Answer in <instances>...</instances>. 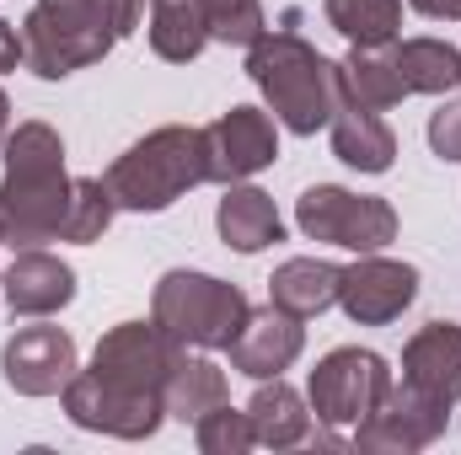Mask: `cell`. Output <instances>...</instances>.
<instances>
[{
	"instance_id": "1",
	"label": "cell",
	"mask_w": 461,
	"mask_h": 455,
	"mask_svg": "<svg viewBox=\"0 0 461 455\" xmlns=\"http://www.w3.org/2000/svg\"><path fill=\"white\" fill-rule=\"evenodd\" d=\"M76 177L65 172V139L27 118L5 134V177H0V241L5 246H43L65 241Z\"/></svg>"
},
{
	"instance_id": "2",
	"label": "cell",
	"mask_w": 461,
	"mask_h": 455,
	"mask_svg": "<svg viewBox=\"0 0 461 455\" xmlns=\"http://www.w3.org/2000/svg\"><path fill=\"white\" fill-rule=\"evenodd\" d=\"M247 76L263 92V103L274 108V123H285L290 134H317L328 129L344 86H339V65L328 54H317L301 32L290 27H263L247 43Z\"/></svg>"
},
{
	"instance_id": "3",
	"label": "cell",
	"mask_w": 461,
	"mask_h": 455,
	"mask_svg": "<svg viewBox=\"0 0 461 455\" xmlns=\"http://www.w3.org/2000/svg\"><path fill=\"white\" fill-rule=\"evenodd\" d=\"M108 193L118 210L129 215H161L172 210L188 188L210 183V150H204V129L194 123H167L156 134H145L140 145H129L108 166Z\"/></svg>"
},
{
	"instance_id": "4",
	"label": "cell",
	"mask_w": 461,
	"mask_h": 455,
	"mask_svg": "<svg viewBox=\"0 0 461 455\" xmlns=\"http://www.w3.org/2000/svg\"><path fill=\"white\" fill-rule=\"evenodd\" d=\"M113 27L103 0H38L22 22V65L38 81H65L113 49Z\"/></svg>"
},
{
	"instance_id": "5",
	"label": "cell",
	"mask_w": 461,
	"mask_h": 455,
	"mask_svg": "<svg viewBox=\"0 0 461 455\" xmlns=\"http://www.w3.org/2000/svg\"><path fill=\"white\" fill-rule=\"evenodd\" d=\"M247 295L215 279V273H194V268H172L156 279L150 295V322L183 348H230V338L247 322Z\"/></svg>"
},
{
	"instance_id": "6",
	"label": "cell",
	"mask_w": 461,
	"mask_h": 455,
	"mask_svg": "<svg viewBox=\"0 0 461 455\" xmlns=\"http://www.w3.org/2000/svg\"><path fill=\"white\" fill-rule=\"evenodd\" d=\"M295 226L301 236L344 246V252H381L397 241V210L375 193H348L333 183H317L295 199Z\"/></svg>"
},
{
	"instance_id": "7",
	"label": "cell",
	"mask_w": 461,
	"mask_h": 455,
	"mask_svg": "<svg viewBox=\"0 0 461 455\" xmlns=\"http://www.w3.org/2000/svg\"><path fill=\"white\" fill-rule=\"evenodd\" d=\"M386 391H392V370H386V359L370 353V348H333V353L312 370V380H306L312 413H317L322 424H333V429L365 424V418L386 402Z\"/></svg>"
},
{
	"instance_id": "8",
	"label": "cell",
	"mask_w": 461,
	"mask_h": 455,
	"mask_svg": "<svg viewBox=\"0 0 461 455\" xmlns=\"http://www.w3.org/2000/svg\"><path fill=\"white\" fill-rule=\"evenodd\" d=\"M59 397H65V413H70L76 429L113 434V440H150L167 418L161 391H129V386L92 375V370H76V380Z\"/></svg>"
},
{
	"instance_id": "9",
	"label": "cell",
	"mask_w": 461,
	"mask_h": 455,
	"mask_svg": "<svg viewBox=\"0 0 461 455\" xmlns=\"http://www.w3.org/2000/svg\"><path fill=\"white\" fill-rule=\"evenodd\" d=\"M446 424H451V407L402 380V386L386 391V402H381L365 424H354V445H359V451H375V455L381 451L386 455H413V451H424V445H435V440L446 434Z\"/></svg>"
},
{
	"instance_id": "10",
	"label": "cell",
	"mask_w": 461,
	"mask_h": 455,
	"mask_svg": "<svg viewBox=\"0 0 461 455\" xmlns=\"http://www.w3.org/2000/svg\"><path fill=\"white\" fill-rule=\"evenodd\" d=\"M419 300V268L397 257L359 252V263L339 268V306L359 327H386Z\"/></svg>"
},
{
	"instance_id": "11",
	"label": "cell",
	"mask_w": 461,
	"mask_h": 455,
	"mask_svg": "<svg viewBox=\"0 0 461 455\" xmlns=\"http://www.w3.org/2000/svg\"><path fill=\"white\" fill-rule=\"evenodd\" d=\"M177 353H183V343H172L156 322H118L113 333H103L86 370L113 386H129V391H161Z\"/></svg>"
},
{
	"instance_id": "12",
	"label": "cell",
	"mask_w": 461,
	"mask_h": 455,
	"mask_svg": "<svg viewBox=\"0 0 461 455\" xmlns=\"http://www.w3.org/2000/svg\"><path fill=\"white\" fill-rule=\"evenodd\" d=\"M76 370V338L65 327H16L0 348V375L22 397H59Z\"/></svg>"
},
{
	"instance_id": "13",
	"label": "cell",
	"mask_w": 461,
	"mask_h": 455,
	"mask_svg": "<svg viewBox=\"0 0 461 455\" xmlns=\"http://www.w3.org/2000/svg\"><path fill=\"white\" fill-rule=\"evenodd\" d=\"M204 150H210V183H247L252 172L279 161V129L263 108H230L215 123H204Z\"/></svg>"
},
{
	"instance_id": "14",
	"label": "cell",
	"mask_w": 461,
	"mask_h": 455,
	"mask_svg": "<svg viewBox=\"0 0 461 455\" xmlns=\"http://www.w3.org/2000/svg\"><path fill=\"white\" fill-rule=\"evenodd\" d=\"M301 348H306V327H301V317H290V311H279L274 300L263 306V311H247V322H241V333L230 338V370L236 375H252V380H274V375H285L295 359H301Z\"/></svg>"
},
{
	"instance_id": "15",
	"label": "cell",
	"mask_w": 461,
	"mask_h": 455,
	"mask_svg": "<svg viewBox=\"0 0 461 455\" xmlns=\"http://www.w3.org/2000/svg\"><path fill=\"white\" fill-rule=\"evenodd\" d=\"M0 295L11 306V317H54L76 300V268L43 246H22L11 257V268L0 273Z\"/></svg>"
},
{
	"instance_id": "16",
	"label": "cell",
	"mask_w": 461,
	"mask_h": 455,
	"mask_svg": "<svg viewBox=\"0 0 461 455\" xmlns=\"http://www.w3.org/2000/svg\"><path fill=\"white\" fill-rule=\"evenodd\" d=\"M402 380L429 391L435 402H461V327L456 322H429L402 348Z\"/></svg>"
},
{
	"instance_id": "17",
	"label": "cell",
	"mask_w": 461,
	"mask_h": 455,
	"mask_svg": "<svg viewBox=\"0 0 461 455\" xmlns=\"http://www.w3.org/2000/svg\"><path fill=\"white\" fill-rule=\"evenodd\" d=\"M339 86H344V103L375 108V113L397 108L408 97L402 70H397V43H354L339 59Z\"/></svg>"
},
{
	"instance_id": "18",
	"label": "cell",
	"mask_w": 461,
	"mask_h": 455,
	"mask_svg": "<svg viewBox=\"0 0 461 455\" xmlns=\"http://www.w3.org/2000/svg\"><path fill=\"white\" fill-rule=\"evenodd\" d=\"M333 156L354 166V172H370V177H381V172H392V161H397V134H392V123L375 113V108H359V103H339V113H333Z\"/></svg>"
},
{
	"instance_id": "19",
	"label": "cell",
	"mask_w": 461,
	"mask_h": 455,
	"mask_svg": "<svg viewBox=\"0 0 461 455\" xmlns=\"http://www.w3.org/2000/svg\"><path fill=\"white\" fill-rule=\"evenodd\" d=\"M215 226H221V241H226L230 252H241V257L285 241V220H279L274 199L263 188H247V183H230L226 188V199L215 210Z\"/></svg>"
},
{
	"instance_id": "20",
	"label": "cell",
	"mask_w": 461,
	"mask_h": 455,
	"mask_svg": "<svg viewBox=\"0 0 461 455\" xmlns=\"http://www.w3.org/2000/svg\"><path fill=\"white\" fill-rule=\"evenodd\" d=\"M247 424H252V440H258V445L290 451V445H301V440L312 434V402H306L295 386H285V380L274 375V380H263V386L252 391Z\"/></svg>"
},
{
	"instance_id": "21",
	"label": "cell",
	"mask_w": 461,
	"mask_h": 455,
	"mask_svg": "<svg viewBox=\"0 0 461 455\" xmlns=\"http://www.w3.org/2000/svg\"><path fill=\"white\" fill-rule=\"evenodd\" d=\"M268 300L290 317H322L328 306H339V268L322 257H290L274 268L268 279Z\"/></svg>"
},
{
	"instance_id": "22",
	"label": "cell",
	"mask_w": 461,
	"mask_h": 455,
	"mask_svg": "<svg viewBox=\"0 0 461 455\" xmlns=\"http://www.w3.org/2000/svg\"><path fill=\"white\" fill-rule=\"evenodd\" d=\"M226 402V370L215 359H199V353H177V364L167 370V386H161V407L167 418L177 424H199L210 407Z\"/></svg>"
},
{
	"instance_id": "23",
	"label": "cell",
	"mask_w": 461,
	"mask_h": 455,
	"mask_svg": "<svg viewBox=\"0 0 461 455\" xmlns=\"http://www.w3.org/2000/svg\"><path fill=\"white\" fill-rule=\"evenodd\" d=\"M150 49L167 65H194L210 49V22L204 0H150Z\"/></svg>"
},
{
	"instance_id": "24",
	"label": "cell",
	"mask_w": 461,
	"mask_h": 455,
	"mask_svg": "<svg viewBox=\"0 0 461 455\" xmlns=\"http://www.w3.org/2000/svg\"><path fill=\"white\" fill-rule=\"evenodd\" d=\"M397 70H402L408 97L413 92L446 97L461 86V49H451L446 38H408V43H397Z\"/></svg>"
},
{
	"instance_id": "25",
	"label": "cell",
	"mask_w": 461,
	"mask_h": 455,
	"mask_svg": "<svg viewBox=\"0 0 461 455\" xmlns=\"http://www.w3.org/2000/svg\"><path fill=\"white\" fill-rule=\"evenodd\" d=\"M322 16L348 43H397L402 0H322Z\"/></svg>"
},
{
	"instance_id": "26",
	"label": "cell",
	"mask_w": 461,
	"mask_h": 455,
	"mask_svg": "<svg viewBox=\"0 0 461 455\" xmlns=\"http://www.w3.org/2000/svg\"><path fill=\"white\" fill-rule=\"evenodd\" d=\"M113 193L103 177H76V193H70V220H65V241L76 246H92L103 241V230L113 226Z\"/></svg>"
},
{
	"instance_id": "27",
	"label": "cell",
	"mask_w": 461,
	"mask_h": 455,
	"mask_svg": "<svg viewBox=\"0 0 461 455\" xmlns=\"http://www.w3.org/2000/svg\"><path fill=\"white\" fill-rule=\"evenodd\" d=\"M194 440H199V451H204V455H247L252 445H258V440H252L247 413H236L230 402L210 407V413L194 424Z\"/></svg>"
},
{
	"instance_id": "28",
	"label": "cell",
	"mask_w": 461,
	"mask_h": 455,
	"mask_svg": "<svg viewBox=\"0 0 461 455\" xmlns=\"http://www.w3.org/2000/svg\"><path fill=\"white\" fill-rule=\"evenodd\" d=\"M204 22H210V43H252L268 22H263V0H204Z\"/></svg>"
},
{
	"instance_id": "29",
	"label": "cell",
	"mask_w": 461,
	"mask_h": 455,
	"mask_svg": "<svg viewBox=\"0 0 461 455\" xmlns=\"http://www.w3.org/2000/svg\"><path fill=\"white\" fill-rule=\"evenodd\" d=\"M429 150H435L440 161H461V97L440 103V108L429 113Z\"/></svg>"
},
{
	"instance_id": "30",
	"label": "cell",
	"mask_w": 461,
	"mask_h": 455,
	"mask_svg": "<svg viewBox=\"0 0 461 455\" xmlns=\"http://www.w3.org/2000/svg\"><path fill=\"white\" fill-rule=\"evenodd\" d=\"M103 11H108L113 38H129L140 27V16H145V0H103Z\"/></svg>"
},
{
	"instance_id": "31",
	"label": "cell",
	"mask_w": 461,
	"mask_h": 455,
	"mask_svg": "<svg viewBox=\"0 0 461 455\" xmlns=\"http://www.w3.org/2000/svg\"><path fill=\"white\" fill-rule=\"evenodd\" d=\"M408 5L429 22H461V0H408Z\"/></svg>"
},
{
	"instance_id": "32",
	"label": "cell",
	"mask_w": 461,
	"mask_h": 455,
	"mask_svg": "<svg viewBox=\"0 0 461 455\" xmlns=\"http://www.w3.org/2000/svg\"><path fill=\"white\" fill-rule=\"evenodd\" d=\"M16 65H22V32L0 22V70H16Z\"/></svg>"
},
{
	"instance_id": "33",
	"label": "cell",
	"mask_w": 461,
	"mask_h": 455,
	"mask_svg": "<svg viewBox=\"0 0 461 455\" xmlns=\"http://www.w3.org/2000/svg\"><path fill=\"white\" fill-rule=\"evenodd\" d=\"M5 134H11V103H5V92H0V145H5Z\"/></svg>"
}]
</instances>
